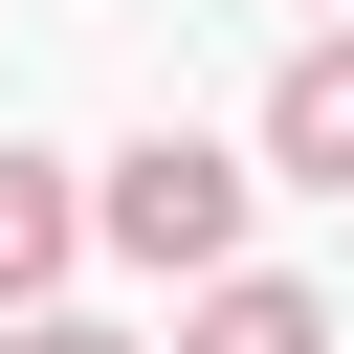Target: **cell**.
Instances as JSON below:
<instances>
[{
	"instance_id": "cell-2",
	"label": "cell",
	"mask_w": 354,
	"mask_h": 354,
	"mask_svg": "<svg viewBox=\"0 0 354 354\" xmlns=\"http://www.w3.org/2000/svg\"><path fill=\"white\" fill-rule=\"evenodd\" d=\"M266 177L354 199V22H332V44H288V88H266Z\"/></svg>"
},
{
	"instance_id": "cell-1",
	"label": "cell",
	"mask_w": 354,
	"mask_h": 354,
	"mask_svg": "<svg viewBox=\"0 0 354 354\" xmlns=\"http://www.w3.org/2000/svg\"><path fill=\"white\" fill-rule=\"evenodd\" d=\"M243 199H266V177H243L221 133H133V155L88 177V243H111V266H177V288H199V266H243Z\"/></svg>"
},
{
	"instance_id": "cell-5",
	"label": "cell",
	"mask_w": 354,
	"mask_h": 354,
	"mask_svg": "<svg viewBox=\"0 0 354 354\" xmlns=\"http://www.w3.org/2000/svg\"><path fill=\"white\" fill-rule=\"evenodd\" d=\"M0 354H133V332H88V310H0Z\"/></svg>"
},
{
	"instance_id": "cell-4",
	"label": "cell",
	"mask_w": 354,
	"mask_h": 354,
	"mask_svg": "<svg viewBox=\"0 0 354 354\" xmlns=\"http://www.w3.org/2000/svg\"><path fill=\"white\" fill-rule=\"evenodd\" d=\"M177 354H332V310H310L288 266H199V310H177Z\"/></svg>"
},
{
	"instance_id": "cell-3",
	"label": "cell",
	"mask_w": 354,
	"mask_h": 354,
	"mask_svg": "<svg viewBox=\"0 0 354 354\" xmlns=\"http://www.w3.org/2000/svg\"><path fill=\"white\" fill-rule=\"evenodd\" d=\"M66 266H88V177L66 155H0V310H44Z\"/></svg>"
}]
</instances>
